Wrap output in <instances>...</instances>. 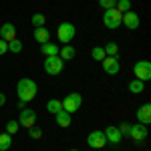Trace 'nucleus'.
<instances>
[{"mask_svg":"<svg viewBox=\"0 0 151 151\" xmlns=\"http://www.w3.org/2000/svg\"><path fill=\"white\" fill-rule=\"evenodd\" d=\"M16 93H18V101H24V103H28V101H32L38 93V87H36V83L32 79H20L18 85H16Z\"/></svg>","mask_w":151,"mask_h":151,"instance_id":"1","label":"nucleus"},{"mask_svg":"<svg viewBox=\"0 0 151 151\" xmlns=\"http://www.w3.org/2000/svg\"><path fill=\"white\" fill-rule=\"evenodd\" d=\"M75 32H77V28H75V24L73 22H60L58 24V42H63V45H70L73 40H75Z\"/></svg>","mask_w":151,"mask_h":151,"instance_id":"2","label":"nucleus"},{"mask_svg":"<svg viewBox=\"0 0 151 151\" xmlns=\"http://www.w3.org/2000/svg\"><path fill=\"white\" fill-rule=\"evenodd\" d=\"M63 69H65V60L58 57V55L45 58V73H47V75L57 77V75H60V73H63Z\"/></svg>","mask_w":151,"mask_h":151,"instance_id":"3","label":"nucleus"},{"mask_svg":"<svg viewBox=\"0 0 151 151\" xmlns=\"http://www.w3.org/2000/svg\"><path fill=\"white\" fill-rule=\"evenodd\" d=\"M63 109L67 111V113H77L79 109H81V105H83V97H81V93H69L63 101Z\"/></svg>","mask_w":151,"mask_h":151,"instance_id":"4","label":"nucleus"},{"mask_svg":"<svg viewBox=\"0 0 151 151\" xmlns=\"http://www.w3.org/2000/svg\"><path fill=\"white\" fill-rule=\"evenodd\" d=\"M133 75H135V79H139V81H149L151 79V63L149 60H139V63H135L133 65Z\"/></svg>","mask_w":151,"mask_h":151,"instance_id":"5","label":"nucleus"},{"mask_svg":"<svg viewBox=\"0 0 151 151\" xmlns=\"http://www.w3.org/2000/svg\"><path fill=\"white\" fill-rule=\"evenodd\" d=\"M121 18H123V14L117 8H111V10L103 12V24L107 28H119L121 26Z\"/></svg>","mask_w":151,"mask_h":151,"instance_id":"6","label":"nucleus"},{"mask_svg":"<svg viewBox=\"0 0 151 151\" xmlns=\"http://www.w3.org/2000/svg\"><path fill=\"white\" fill-rule=\"evenodd\" d=\"M129 137L133 139V143H135V145L143 143V141L147 139V125H141V123H137V125H131Z\"/></svg>","mask_w":151,"mask_h":151,"instance_id":"7","label":"nucleus"},{"mask_svg":"<svg viewBox=\"0 0 151 151\" xmlns=\"http://www.w3.org/2000/svg\"><path fill=\"white\" fill-rule=\"evenodd\" d=\"M18 125L20 127H35L36 125V111H32V109H22L20 111V117H18Z\"/></svg>","mask_w":151,"mask_h":151,"instance_id":"8","label":"nucleus"},{"mask_svg":"<svg viewBox=\"0 0 151 151\" xmlns=\"http://www.w3.org/2000/svg\"><path fill=\"white\" fill-rule=\"evenodd\" d=\"M87 143L91 149H101L107 145V139H105V133L103 131H91L89 137H87Z\"/></svg>","mask_w":151,"mask_h":151,"instance_id":"9","label":"nucleus"},{"mask_svg":"<svg viewBox=\"0 0 151 151\" xmlns=\"http://www.w3.org/2000/svg\"><path fill=\"white\" fill-rule=\"evenodd\" d=\"M101 67H103V70L107 73V75H117L119 69H121L117 57H105L103 60H101Z\"/></svg>","mask_w":151,"mask_h":151,"instance_id":"10","label":"nucleus"},{"mask_svg":"<svg viewBox=\"0 0 151 151\" xmlns=\"http://www.w3.org/2000/svg\"><path fill=\"white\" fill-rule=\"evenodd\" d=\"M135 117H137V121H139L141 125H149L151 123V105L149 103L141 105L139 109L135 111Z\"/></svg>","mask_w":151,"mask_h":151,"instance_id":"11","label":"nucleus"},{"mask_svg":"<svg viewBox=\"0 0 151 151\" xmlns=\"http://www.w3.org/2000/svg\"><path fill=\"white\" fill-rule=\"evenodd\" d=\"M121 22L125 24V26H127L129 30H135V28H139V14H137V12H125V14H123V18H121Z\"/></svg>","mask_w":151,"mask_h":151,"instance_id":"12","label":"nucleus"},{"mask_svg":"<svg viewBox=\"0 0 151 151\" xmlns=\"http://www.w3.org/2000/svg\"><path fill=\"white\" fill-rule=\"evenodd\" d=\"M0 38L2 40H6V42H10V40H14L16 38V26L12 22H6L0 26Z\"/></svg>","mask_w":151,"mask_h":151,"instance_id":"13","label":"nucleus"},{"mask_svg":"<svg viewBox=\"0 0 151 151\" xmlns=\"http://www.w3.org/2000/svg\"><path fill=\"white\" fill-rule=\"evenodd\" d=\"M103 133H105L107 143H111V145H119V143L123 141V135L119 133V129H117V127H107V131H103Z\"/></svg>","mask_w":151,"mask_h":151,"instance_id":"14","label":"nucleus"},{"mask_svg":"<svg viewBox=\"0 0 151 151\" xmlns=\"http://www.w3.org/2000/svg\"><path fill=\"white\" fill-rule=\"evenodd\" d=\"M55 121H57V125H58V127L67 129V127L70 125V113H67L65 109H60L57 115H55Z\"/></svg>","mask_w":151,"mask_h":151,"instance_id":"15","label":"nucleus"},{"mask_svg":"<svg viewBox=\"0 0 151 151\" xmlns=\"http://www.w3.org/2000/svg\"><path fill=\"white\" fill-rule=\"evenodd\" d=\"M48 38H50V32H48L45 26L35 28V40L38 42V45H45V42H48Z\"/></svg>","mask_w":151,"mask_h":151,"instance_id":"16","label":"nucleus"},{"mask_svg":"<svg viewBox=\"0 0 151 151\" xmlns=\"http://www.w3.org/2000/svg\"><path fill=\"white\" fill-rule=\"evenodd\" d=\"M58 45H50V42H45V45H40V52L45 55V57H55L58 55Z\"/></svg>","mask_w":151,"mask_h":151,"instance_id":"17","label":"nucleus"},{"mask_svg":"<svg viewBox=\"0 0 151 151\" xmlns=\"http://www.w3.org/2000/svg\"><path fill=\"white\" fill-rule=\"evenodd\" d=\"M58 57L63 58V60H70V58H75V48H73V45H65V47L58 50Z\"/></svg>","mask_w":151,"mask_h":151,"instance_id":"18","label":"nucleus"},{"mask_svg":"<svg viewBox=\"0 0 151 151\" xmlns=\"http://www.w3.org/2000/svg\"><path fill=\"white\" fill-rule=\"evenodd\" d=\"M145 91V83L139 81V79H133V81L129 83V93H135V95H139Z\"/></svg>","mask_w":151,"mask_h":151,"instance_id":"19","label":"nucleus"},{"mask_svg":"<svg viewBox=\"0 0 151 151\" xmlns=\"http://www.w3.org/2000/svg\"><path fill=\"white\" fill-rule=\"evenodd\" d=\"M12 145V135H8L6 131L0 133V151H8Z\"/></svg>","mask_w":151,"mask_h":151,"instance_id":"20","label":"nucleus"},{"mask_svg":"<svg viewBox=\"0 0 151 151\" xmlns=\"http://www.w3.org/2000/svg\"><path fill=\"white\" fill-rule=\"evenodd\" d=\"M60 109H63V103H60L58 99H50V101L47 103V111H48V113H52V115H57Z\"/></svg>","mask_w":151,"mask_h":151,"instance_id":"21","label":"nucleus"},{"mask_svg":"<svg viewBox=\"0 0 151 151\" xmlns=\"http://www.w3.org/2000/svg\"><path fill=\"white\" fill-rule=\"evenodd\" d=\"M30 22H32L35 28H40V26H45V22H47V16H45V14H32Z\"/></svg>","mask_w":151,"mask_h":151,"instance_id":"22","label":"nucleus"},{"mask_svg":"<svg viewBox=\"0 0 151 151\" xmlns=\"http://www.w3.org/2000/svg\"><path fill=\"white\" fill-rule=\"evenodd\" d=\"M115 8L121 12V14H123V12H129L131 10V0H117Z\"/></svg>","mask_w":151,"mask_h":151,"instance_id":"23","label":"nucleus"},{"mask_svg":"<svg viewBox=\"0 0 151 151\" xmlns=\"http://www.w3.org/2000/svg\"><path fill=\"white\" fill-rule=\"evenodd\" d=\"M103 50H105V55H107V57H117V52H119V47H117L115 42H107V47H105Z\"/></svg>","mask_w":151,"mask_h":151,"instance_id":"24","label":"nucleus"},{"mask_svg":"<svg viewBox=\"0 0 151 151\" xmlns=\"http://www.w3.org/2000/svg\"><path fill=\"white\" fill-rule=\"evenodd\" d=\"M8 50H10V52H20V50H22V42H20L18 38L10 40V42H8Z\"/></svg>","mask_w":151,"mask_h":151,"instance_id":"25","label":"nucleus"},{"mask_svg":"<svg viewBox=\"0 0 151 151\" xmlns=\"http://www.w3.org/2000/svg\"><path fill=\"white\" fill-rule=\"evenodd\" d=\"M18 129H20L18 121H12V119H10V121L6 123V133H8V135H14V133H16Z\"/></svg>","mask_w":151,"mask_h":151,"instance_id":"26","label":"nucleus"},{"mask_svg":"<svg viewBox=\"0 0 151 151\" xmlns=\"http://www.w3.org/2000/svg\"><path fill=\"white\" fill-rule=\"evenodd\" d=\"M91 55H93V58H95V60H103V58L107 57V55H105V50H103V47H95Z\"/></svg>","mask_w":151,"mask_h":151,"instance_id":"27","label":"nucleus"},{"mask_svg":"<svg viewBox=\"0 0 151 151\" xmlns=\"http://www.w3.org/2000/svg\"><path fill=\"white\" fill-rule=\"evenodd\" d=\"M119 133H121V135H123V137H129V131H131V123H127V121H123V123H121V125H119Z\"/></svg>","mask_w":151,"mask_h":151,"instance_id":"28","label":"nucleus"},{"mask_svg":"<svg viewBox=\"0 0 151 151\" xmlns=\"http://www.w3.org/2000/svg\"><path fill=\"white\" fill-rule=\"evenodd\" d=\"M117 0H99V6L103 8V10H111V8H115Z\"/></svg>","mask_w":151,"mask_h":151,"instance_id":"29","label":"nucleus"},{"mask_svg":"<svg viewBox=\"0 0 151 151\" xmlns=\"http://www.w3.org/2000/svg\"><path fill=\"white\" fill-rule=\"evenodd\" d=\"M28 135H30L32 139H40V137H42V131H40L38 127H30L28 129Z\"/></svg>","mask_w":151,"mask_h":151,"instance_id":"30","label":"nucleus"},{"mask_svg":"<svg viewBox=\"0 0 151 151\" xmlns=\"http://www.w3.org/2000/svg\"><path fill=\"white\" fill-rule=\"evenodd\" d=\"M6 52H8V42L0 38V57H2V55H6Z\"/></svg>","mask_w":151,"mask_h":151,"instance_id":"31","label":"nucleus"},{"mask_svg":"<svg viewBox=\"0 0 151 151\" xmlns=\"http://www.w3.org/2000/svg\"><path fill=\"white\" fill-rule=\"evenodd\" d=\"M4 103H6V95H4V93H0V107H2Z\"/></svg>","mask_w":151,"mask_h":151,"instance_id":"32","label":"nucleus"},{"mask_svg":"<svg viewBox=\"0 0 151 151\" xmlns=\"http://www.w3.org/2000/svg\"><path fill=\"white\" fill-rule=\"evenodd\" d=\"M18 109H20V111H22V109H26V103H24V101H18Z\"/></svg>","mask_w":151,"mask_h":151,"instance_id":"33","label":"nucleus"},{"mask_svg":"<svg viewBox=\"0 0 151 151\" xmlns=\"http://www.w3.org/2000/svg\"><path fill=\"white\" fill-rule=\"evenodd\" d=\"M69 151H79V149H69Z\"/></svg>","mask_w":151,"mask_h":151,"instance_id":"34","label":"nucleus"}]
</instances>
